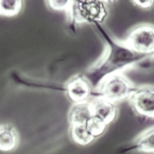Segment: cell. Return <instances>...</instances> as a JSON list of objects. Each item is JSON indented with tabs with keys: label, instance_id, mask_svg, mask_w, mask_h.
<instances>
[{
	"label": "cell",
	"instance_id": "8992f818",
	"mask_svg": "<svg viewBox=\"0 0 154 154\" xmlns=\"http://www.w3.org/2000/svg\"><path fill=\"white\" fill-rule=\"evenodd\" d=\"M67 96L73 103L88 100L93 92V88L82 74H78L70 79L65 85Z\"/></svg>",
	"mask_w": 154,
	"mask_h": 154
},
{
	"label": "cell",
	"instance_id": "ba28073f",
	"mask_svg": "<svg viewBox=\"0 0 154 154\" xmlns=\"http://www.w3.org/2000/svg\"><path fill=\"white\" fill-rule=\"evenodd\" d=\"M91 117L92 109L89 100L81 103H75L71 106L69 112L70 125H85Z\"/></svg>",
	"mask_w": 154,
	"mask_h": 154
},
{
	"label": "cell",
	"instance_id": "277c9868",
	"mask_svg": "<svg viewBox=\"0 0 154 154\" xmlns=\"http://www.w3.org/2000/svg\"><path fill=\"white\" fill-rule=\"evenodd\" d=\"M124 42L134 52L153 55L154 27L151 23H142L132 29Z\"/></svg>",
	"mask_w": 154,
	"mask_h": 154
},
{
	"label": "cell",
	"instance_id": "30bf717a",
	"mask_svg": "<svg viewBox=\"0 0 154 154\" xmlns=\"http://www.w3.org/2000/svg\"><path fill=\"white\" fill-rule=\"evenodd\" d=\"M137 150L144 153H153L154 152V130L153 128H149L144 131L137 137L136 139Z\"/></svg>",
	"mask_w": 154,
	"mask_h": 154
},
{
	"label": "cell",
	"instance_id": "8fae6325",
	"mask_svg": "<svg viewBox=\"0 0 154 154\" xmlns=\"http://www.w3.org/2000/svg\"><path fill=\"white\" fill-rule=\"evenodd\" d=\"M71 137L79 145H88L93 141V137L87 131L85 125H71Z\"/></svg>",
	"mask_w": 154,
	"mask_h": 154
},
{
	"label": "cell",
	"instance_id": "52a82bcc",
	"mask_svg": "<svg viewBox=\"0 0 154 154\" xmlns=\"http://www.w3.org/2000/svg\"><path fill=\"white\" fill-rule=\"evenodd\" d=\"M91 106L92 115L103 120L106 125L114 122L118 114V109L115 103L108 100L101 96H95L89 100Z\"/></svg>",
	"mask_w": 154,
	"mask_h": 154
},
{
	"label": "cell",
	"instance_id": "7c38bea8",
	"mask_svg": "<svg viewBox=\"0 0 154 154\" xmlns=\"http://www.w3.org/2000/svg\"><path fill=\"white\" fill-rule=\"evenodd\" d=\"M23 6V0H0V15L11 16L17 15Z\"/></svg>",
	"mask_w": 154,
	"mask_h": 154
},
{
	"label": "cell",
	"instance_id": "5b68a950",
	"mask_svg": "<svg viewBox=\"0 0 154 154\" xmlns=\"http://www.w3.org/2000/svg\"><path fill=\"white\" fill-rule=\"evenodd\" d=\"M128 98L137 114L148 118L154 117V90L152 85L135 86Z\"/></svg>",
	"mask_w": 154,
	"mask_h": 154
},
{
	"label": "cell",
	"instance_id": "9c48e42d",
	"mask_svg": "<svg viewBox=\"0 0 154 154\" xmlns=\"http://www.w3.org/2000/svg\"><path fill=\"white\" fill-rule=\"evenodd\" d=\"M18 133L16 129L11 125L0 126V151L8 152L11 151L18 145Z\"/></svg>",
	"mask_w": 154,
	"mask_h": 154
},
{
	"label": "cell",
	"instance_id": "4fadbf2b",
	"mask_svg": "<svg viewBox=\"0 0 154 154\" xmlns=\"http://www.w3.org/2000/svg\"><path fill=\"white\" fill-rule=\"evenodd\" d=\"M85 126H86L87 131L89 132V134L91 135L93 138H97V137L101 136L104 133L108 125L103 120H100V118L92 115V117L87 121Z\"/></svg>",
	"mask_w": 154,
	"mask_h": 154
},
{
	"label": "cell",
	"instance_id": "3957f363",
	"mask_svg": "<svg viewBox=\"0 0 154 154\" xmlns=\"http://www.w3.org/2000/svg\"><path fill=\"white\" fill-rule=\"evenodd\" d=\"M135 85L123 75L122 73H115L106 76L94 89L97 96L111 100L112 103L128 98Z\"/></svg>",
	"mask_w": 154,
	"mask_h": 154
},
{
	"label": "cell",
	"instance_id": "5bb4252c",
	"mask_svg": "<svg viewBox=\"0 0 154 154\" xmlns=\"http://www.w3.org/2000/svg\"><path fill=\"white\" fill-rule=\"evenodd\" d=\"M48 6L55 11H64L67 13L73 4V0H46Z\"/></svg>",
	"mask_w": 154,
	"mask_h": 154
},
{
	"label": "cell",
	"instance_id": "9a60e30c",
	"mask_svg": "<svg viewBox=\"0 0 154 154\" xmlns=\"http://www.w3.org/2000/svg\"><path fill=\"white\" fill-rule=\"evenodd\" d=\"M135 6L142 9H150L153 6L154 0H131Z\"/></svg>",
	"mask_w": 154,
	"mask_h": 154
},
{
	"label": "cell",
	"instance_id": "2e32d148",
	"mask_svg": "<svg viewBox=\"0 0 154 154\" xmlns=\"http://www.w3.org/2000/svg\"><path fill=\"white\" fill-rule=\"evenodd\" d=\"M106 3H108V4H112V3H114V2L116 1V0H103Z\"/></svg>",
	"mask_w": 154,
	"mask_h": 154
},
{
	"label": "cell",
	"instance_id": "6da1fadb",
	"mask_svg": "<svg viewBox=\"0 0 154 154\" xmlns=\"http://www.w3.org/2000/svg\"><path fill=\"white\" fill-rule=\"evenodd\" d=\"M93 26L106 45V50L100 60L82 74L88 80L93 90L106 76L122 73L124 70L141 64L153 56L134 52L124 41L117 40L109 34L106 27H103V23H95Z\"/></svg>",
	"mask_w": 154,
	"mask_h": 154
},
{
	"label": "cell",
	"instance_id": "7a4b0ae2",
	"mask_svg": "<svg viewBox=\"0 0 154 154\" xmlns=\"http://www.w3.org/2000/svg\"><path fill=\"white\" fill-rule=\"evenodd\" d=\"M109 15V4L103 0H74L67 16L72 26L103 23Z\"/></svg>",
	"mask_w": 154,
	"mask_h": 154
}]
</instances>
